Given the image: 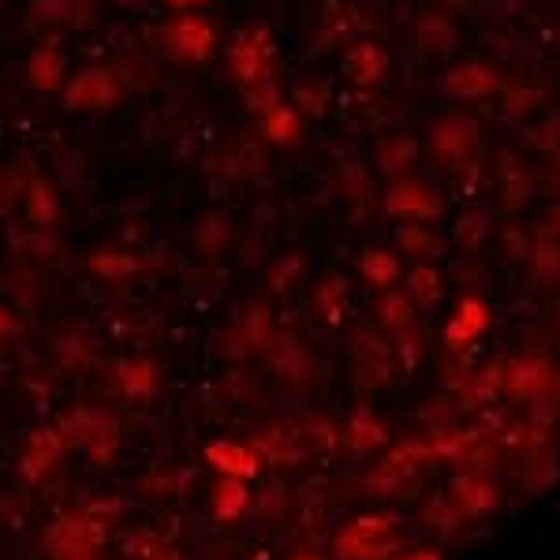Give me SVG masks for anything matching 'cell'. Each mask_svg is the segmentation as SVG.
<instances>
[{"mask_svg": "<svg viewBox=\"0 0 560 560\" xmlns=\"http://www.w3.org/2000/svg\"><path fill=\"white\" fill-rule=\"evenodd\" d=\"M273 53H277V45L269 42L266 30H243L232 45V53H228V64H232L239 83H254V79L269 75Z\"/></svg>", "mask_w": 560, "mask_h": 560, "instance_id": "1", "label": "cell"}, {"mask_svg": "<svg viewBox=\"0 0 560 560\" xmlns=\"http://www.w3.org/2000/svg\"><path fill=\"white\" fill-rule=\"evenodd\" d=\"M112 101H116V83L101 68L75 75V83L68 86V109H105Z\"/></svg>", "mask_w": 560, "mask_h": 560, "instance_id": "2", "label": "cell"}, {"mask_svg": "<svg viewBox=\"0 0 560 560\" xmlns=\"http://www.w3.org/2000/svg\"><path fill=\"white\" fill-rule=\"evenodd\" d=\"M168 42H172V49L180 56H191V60H198V56L210 53L213 45V30L206 19H198V15H187V19H180L176 27L168 30Z\"/></svg>", "mask_w": 560, "mask_h": 560, "instance_id": "3", "label": "cell"}, {"mask_svg": "<svg viewBox=\"0 0 560 560\" xmlns=\"http://www.w3.org/2000/svg\"><path fill=\"white\" fill-rule=\"evenodd\" d=\"M210 463L217 471H228V475L236 478H247L254 475V456L247 452L243 445H232V441H221V445H210Z\"/></svg>", "mask_w": 560, "mask_h": 560, "instance_id": "4", "label": "cell"}, {"mask_svg": "<svg viewBox=\"0 0 560 560\" xmlns=\"http://www.w3.org/2000/svg\"><path fill=\"white\" fill-rule=\"evenodd\" d=\"M389 210L392 213H415V217H426V210L434 213L437 202L426 191H422L419 183H396L389 195Z\"/></svg>", "mask_w": 560, "mask_h": 560, "instance_id": "5", "label": "cell"}, {"mask_svg": "<svg viewBox=\"0 0 560 560\" xmlns=\"http://www.w3.org/2000/svg\"><path fill=\"white\" fill-rule=\"evenodd\" d=\"M486 322H490L486 307L475 303V299H467V303L460 307V314H456V322L448 325V344H463V340H471L475 333L486 329Z\"/></svg>", "mask_w": 560, "mask_h": 560, "instance_id": "6", "label": "cell"}, {"mask_svg": "<svg viewBox=\"0 0 560 560\" xmlns=\"http://www.w3.org/2000/svg\"><path fill=\"white\" fill-rule=\"evenodd\" d=\"M490 86H493V75H486L482 68H460L448 75V90L456 98H482Z\"/></svg>", "mask_w": 560, "mask_h": 560, "instance_id": "7", "label": "cell"}, {"mask_svg": "<svg viewBox=\"0 0 560 560\" xmlns=\"http://www.w3.org/2000/svg\"><path fill=\"white\" fill-rule=\"evenodd\" d=\"M60 79H64V60L56 53H38L30 60V83L38 90H53L60 86Z\"/></svg>", "mask_w": 560, "mask_h": 560, "instance_id": "8", "label": "cell"}, {"mask_svg": "<svg viewBox=\"0 0 560 560\" xmlns=\"http://www.w3.org/2000/svg\"><path fill=\"white\" fill-rule=\"evenodd\" d=\"M262 127H266V139H273V142H292L295 135H299V120H295L288 109H280V105L266 109Z\"/></svg>", "mask_w": 560, "mask_h": 560, "instance_id": "9", "label": "cell"}, {"mask_svg": "<svg viewBox=\"0 0 560 560\" xmlns=\"http://www.w3.org/2000/svg\"><path fill=\"white\" fill-rule=\"evenodd\" d=\"M348 71H351V79H359V83H370V79H378L381 53L374 49V45H359V49L348 56Z\"/></svg>", "mask_w": 560, "mask_h": 560, "instance_id": "10", "label": "cell"}, {"mask_svg": "<svg viewBox=\"0 0 560 560\" xmlns=\"http://www.w3.org/2000/svg\"><path fill=\"white\" fill-rule=\"evenodd\" d=\"M217 516L224 519H236L239 516V508L247 504V486H236V482H228V486H221L217 490Z\"/></svg>", "mask_w": 560, "mask_h": 560, "instance_id": "11", "label": "cell"}, {"mask_svg": "<svg viewBox=\"0 0 560 560\" xmlns=\"http://www.w3.org/2000/svg\"><path fill=\"white\" fill-rule=\"evenodd\" d=\"M90 266L98 269V273H105V277H124V273H131L139 262H135V258H127V254H101V258H94Z\"/></svg>", "mask_w": 560, "mask_h": 560, "instance_id": "12", "label": "cell"}, {"mask_svg": "<svg viewBox=\"0 0 560 560\" xmlns=\"http://www.w3.org/2000/svg\"><path fill=\"white\" fill-rule=\"evenodd\" d=\"M247 90H251V105L254 109H273L277 105V83L269 79V75H262V79H254V83H247Z\"/></svg>", "mask_w": 560, "mask_h": 560, "instance_id": "13", "label": "cell"}, {"mask_svg": "<svg viewBox=\"0 0 560 560\" xmlns=\"http://www.w3.org/2000/svg\"><path fill=\"white\" fill-rule=\"evenodd\" d=\"M363 269L370 273V280H378V284H385V280L396 277V258H389V254H366Z\"/></svg>", "mask_w": 560, "mask_h": 560, "instance_id": "14", "label": "cell"}, {"mask_svg": "<svg viewBox=\"0 0 560 560\" xmlns=\"http://www.w3.org/2000/svg\"><path fill=\"white\" fill-rule=\"evenodd\" d=\"M8 329H12V322H8V318H4V314H0V340H4V336H8Z\"/></svg>", "mask_w": 560, "mask_h": 560, "instance_id": "15", "label": "cell"}, {"mask_svg": "<svg viewBox=\"0 0 560 560\" xmlns=\"http://www.w3.org/2000/svg\"><path fill=\"white\" fill-rule=\"evenodd\" d=\"M404 560H437L434 553H430V557H426V553H415V557H404Z\"/></svg>", "mask_w": 560, "mask_h": 560, "instance_id": "16", "label": "cell"}, {"mask_svg": "<svg viewBox=\"0 0 560 560\" xmlns=\"http://www.w3.org/2000/svg\"><path fill=\"white\" fill-rule=\"evenodd\" d=\"M176 4H198V0H176Z\"/></svg>", "mask_w": 560, "mask_h": 560, "instance_id": "17", "label": "cell"}]
</instances>
